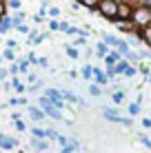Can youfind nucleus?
<instances>
[{
    "label": "nucleus",
    "mask_w": 151,
    "mask_h": 153,
    "mask_svg": "<svg viewBox=\"0 0 151 153\" xmlns=\"http://www.w3.org/2000/svg\"><path fill=\"white\" fill-rule=\"evenodd\" d=\"M67 146H71L74 151H82V142L76 138V135H69V142H67Z\"/></svg>",
    "instance_id": "b1692460"
},
{
    "label": "nucleus",
    "mask_w": 151,
    "mask_h": 153,
    "mask_svg": "<svg viewBox=\"0 0 151 153\" xmlns=\"http://www.w3.org/2000/svg\"><path fill=\"white\" fill-rule=\"evenodd\" d=\"M42 111H45V115H47V118H51V120H58V122L62 120V111H60V109H56L51 102L47 104V107L42 109Z\"/></svg>",
    "instance_id": "9d476101"
},
{
    "label": "nucleus",
    "mask_w": 151,
    "mask_h": 153,
    "mask_svg": "<svg viewBox=\"0 0 151 153\" xmlns=\"http://www.w3.org/2000/svg\"><path fill=\"white\" fill-rule=\"evenodd\" d=\"M116 2H124V0H116Z\"/></svg>",
    "instance_id": "680f3d73"
},
{
    "label": "nucleus",
    "mask_w": 151,
    "mask_h": 153,
    "mask_svg": "<svg viewBox=\"0 0 151 153\" xmlns=\"http://www.w3.org/2000/svg\"><path fill=\"white\" fill-rule=\"evenodd\" d=\"M2 62H4V60H2V53H0V65H2Z\"/></svg>",
    "instance_id": "052dcab7"
},
{
    "label": "nucleus",
    "mask_w": 151,
    "mask_h": 153,
    "mask_svg": "<svg viewBox=\"0 0 151 153\" xmlns=\"http://www.w3.org/2000/svg\"><path fill=\"white\" fill-rule=\"evenodd\" d=\"M65 53L69 56L71 60H78V58H80V51H78L74 45H65Z\"/></svg>",
    "instance_id": "aec40b11"
},
{
    "label": "nucleus",
    "mask_w": 151,
    "mask_h": 153,
    "mask_svg": "<svg viewBox=\"0 0 151 153\" xmlns=\"http://www.w3.org/2000/svg\"><path fill=\"white\" fill-rule=\"evenodd\" d=\"M80 7H85V9H89V13H96V7L100 4V0H76Z\"/></svg>",
    "instance_id": "ddd939ff"
},
{
    "label": "nucleus",
    "mask_w": 151,
    "mask_h": 153,
    "mask_svg": "<svg viewBox=\"0 0 151 153\" xmlns=\"http://www.w3.org/2000/svg\"><path fill=\"white\" fill-rule=\"evenodd\" d=\"M7 0H0V18H4V16H7Z\"/></svg>",
    "instance_id": "4c0bfd02"
},
{
    "label": "nucleus",
    "mask_w": 151,
    "mask_h": 153,
    "mask_svg": "<svg viewBox=\"0 0 151 153\" xmlns=\"http://www.w3.org/2000/svg\"><path fill=\"white\" fill-rule=\"evenodd\" d=\"M18 144H20L18 138L7 135V133H0V151H11V149H16Z\"/></svg>",
    "instance_id": "39448f33"
},
{
    "label": "nucleus",
    "mask_w": 151,
    "mask_h": 153,
    "mask_svg": "<svg viewBox=\"0 0 151 153\" xmlns=\"http://www.w3.org/2000/svg\"><path fill=\"white\" fill-rule=\"evenodd\" d=\"M138 73V67H133V65H129V69L124 71V78H133Z\"/></svg>",
    "instance_id": "c9c22d12"
},
{
    "label": "nucleus",
    "mask_w": 151,
    "mask_h": 153,
    "mask_svg": "<svg viewBox=\"0 0 151 153\" xmlns=\"http://www.w3.org/2000/svg\"><path fill=\"white\" fill-rule=\"evenodd\" d=\"M56 142H58V144H60V149H62V146H67V142H69V135H62V133H58V140H56Z\"/></svg>",
    "instance_id": "e433bc0d"
},
{
    "label": "nucleus",
    "mask_w": 151,
    "mask_h": 153,
    "mask_svg": "<svg viewBox=\"0 0 151 153\" xmlns=\"http://www.w3.org/2000/svg\"><path fill=\"white\" fill-rule=\"evenodd\" d=\"M27 113H29V118L33 120V122H42V120L47 118V115H45V111H42L40 107H31V104L27 107Z\"/></svg>",
    "instance_id": "1a4fd4ad"
},
{
    "label": "nucleus",
    "mask_w": 151,
    "mask_h": 153,
    "mask_svg": "<svg viewBox=\"0 0 151 153\" xmlns=\"http://www.w3.org/2000/svg\"><path fill=\"white\" fill-rule=\"evenodd\" d=\"M138 142L142 146H147V149H151V138L149 135H144V133H138Z\"/></svg>",
    "instance_id": "c756f323"
},
{
    "label": "nucleus",
    "mask_w": 151,
    "mask_h": 153,
    "mask_svg": "<svg viewBox=\"0 0 151 153\" xmlns=\"http://www.w3.org/2000/svg\"><path fill=\"white\" fill-rule=\"evenodd\" d=\"M116 51H118V53H120L122 58H127V53H129V51H131V49H129L127 40H122V38H120V42H118V47H116Z\"/></svg>",
    "instance_id": "4be33fe9"
},
{
    "label": "nucleus",
    "mask_w": 151,
    "mask_h": 153,
    "mask_svg": "<svg viewBox=\"0 0 151 153\" xmlns=\"http://www.w3.org/2000/svg\"><path fill=\"white\" fill-rule=\"evenodd\" d=\"M69 29H71V25H69V22H60V31H65V33H69Z\"/></svg>",
    "instance_id": "de8ad7c7"
},
{
    "label": "nucleus",
    "mask_w": 151,
    "mask_h": 153,
    "mask_svg": "<svg viewBox=\"0 0 151 153\" xmlns=\"http://www.w3.org/2000/svg\"><path fill=\"white\" fill-rule=\"evenodd\" d=\"M124 100H127V93H124V89H118V91H111V102H113V104H122Z\"/></svg>",
    "instance_id": "2eb2a0df"
},
{
    "label": "nucleus",
    "mask_w": 151,
    "mask_h": 153,
    "mask_svg": "<svg viewBox=\"0 0 151 153\" xmlns=\"http://www.w3.org/2000/svg\"><path fill=\"white\" fill-rule=\"evenodd\" d=\"M138 71H140V73H142V76H144V78H147V76H149V73H151V67L147 65V62H140V65H138Z\"/></svg>",
    "instance_id": "2f4dec72"
},
{
    "label": "nucleus",
    "mask_w": 151,
    "mask_h": 153,
    "mask_svg": "<svg viewBox=\"0 0 151 153\" xmlns=\"http://www.w3.org/2000/svg\"><path fill=\"white\" fill-rule=\"evenodd\" d=\"M16 47H18V42H16V40H7V49H13L16 51Z\"/></svg>",
    "instance_id": "3c124183"
},
{
    "label": "nucleus",
    "mask_w": 151,
    "mask_h": 153,
    "mask_svg": "<svg viewBox=\"0 0 151 153\" xmlns=\"http://www.w3.org/2000/svg\"><path fill=\"white\" fill-rule=\"evenodd\" d=\"M149 22H151V11L147 7H142V4H136V7H133V13H131V25L136 27V31L147 27Z\"/></svg>",
    "instance_id": "f257e3e1"
},
{
    "label": "nucleus",
    "mask_w": 151,
    "mask_h": 153,
    "mask_svg": "<svg viewBox=\"0 0 151 153\" xmlns=\"http://www.w3.org/2000/svg\"><path fill=\"white\" fill-rule=\"evenodd\" d=\"M138 36H140V40H142V45H147L151 49V22L147 25V27L138 29Z\"/></svg>",
    "instance_id": "9b49d317"
},
{
    "label": "nucleus",
    "mask_w": 151,
    "mask_h": 153,
    "mask_svg": "<svg viewBox=\"0 0 151 153\" xmlns=\"http://www.w3.org/2000/svg\"><path fill=\"white\" fill-rule=\"evenodd\" d=\"M147 82H151V73H149V76H147Z\"/></svg>",
    "instance_id": "bf43d9fd"
},
{
    "label": "nucleus",
    "mask_w": 151,
    "mask_h": 153,
    "mask_svg": "<svg viewBox=\"0 0 151 153\" xmlns=\"http://www.w3.org/2000/svg\"><path fill=\"white\" fill-rule=\"evenodd\" d=\"M60 153H76V151L71 149V146H62V149H60Z\"/></svg>",
    "instance_id": "6e6d98bb"
},
{
    "label": "nucleus",
    "mask_w": 151,
    "mask_h": 153,
    "mask_svg": "<svg viewBox=\"0 0 151 153\" xmlns=\"http://www.w3.org/2000/svg\"><path fill=\"white\" fill-rule=\"evenodd\" d=\"M7 71H9V76H11V78H16V76L20 73V67H18V62H11V65L7 67Z\"/></svg>",
    "instance_id": "7c9ffc66"
},
{
    "label": "nucleus",
    "mask_w": 151,
    "mask_h": 153,
    "mask_svg": "<svg viewBox=\"0 0 151 153\" xmlns=\"http://www.w3.org/2000/svg\"><path fill=\"white\" fill-rule=\"evenodd\" d=\"M102 118L109 120V122H116V124H120V120H122V115L118 109H111V107H102Z\"/></svg>",
    "instance_id": "423d86ee"
},
{
    "label": "nucleus",
    "mask_w": 151,
    "mask_h": 153,
    "mask_svg": "<svg viewBox=\"0 0 151 153\" xmlns=\"http://www.w3.org/2000/svg\"><path fill=\"white\" fill-rule=\"evenodd\" d=\"M31 138L47 140V129H40V126H33V129H31Z\"/></svg>",
    "instance_id": "5701e85b"
},
{
    "label": "nucleus",
    "mask_w": 151,
    "mask_h": 153,
    "mask_svg": "<svg viewBox=\"0 0 151 153\" xmlns=\"http://www.w3.org/2000/svg\"><path fill=\"white\" fill-rule=\"evenodd\" d=\"M29 146H33L36 151H47L49 149V142L47 140H38V138H29Z\"/></svg>",
    "instance_id": "f8f14e48"
},
{
    "label": "nucleus",
    "mask_w": 151,
    "mask_h": 153,
    "mask_svg": "<svg viewBox=\"0 0 151 153\" xmlns=\"http://www.w3.org/2000/svg\"><path fill=\"white\" fill-rule=\"evenodd\" d=\"M18 67H20V73H29V62L25 60V58L18 60Z\"/></svg>",
    "instance_id": "72a5a7b5"
},
{
    "label": "nucleus",
    "mask_w": 151,
    "mask_h": 153,
    "mask_svg": "<svg viewBox=\"0 0 151 153\" xmlns=\"http://www.w3.org/2000/svg\"><path fill=\"white\" fill-rule=\"evenodd\" d=\"M102 60H105V67H116V65H118V62H120V60H122V56H120V53H118V51H116V49H111V51H109V53H107L105 58H102Z\"/></svg>",
    "instance_id": "6e6552de"
},
{
    "label": "nucleus",
    "mask_w": 151,
    "mask_h": 153,
    "mask_svg": "<svg viewBox=\"0 0 151 153\" xmlns=\"http://www.w3.org/2000/svg\"><path fill=\"white\" fill-rule=\"evenodd\" d=\"M16 124V131H18V133H22V131H27V124L22 122V120H18V122H13Z\"/></svg>",
    "instance_id": "a19ab883"
},
{
    "label": "nucleus",
    "mask_w": 151,
    "mask_h": 153,
    "mask_svg": "<svg viewBox=\"0 0 151 153\" xmlns=\"http://www.w3.org/2000/svg\"><path fill=\"white\" fill-rule=\"evenodd\" d=\"M80 76L85 78V80H93V67L91 65H85V67H82V71H80Z\"/></svg>",
    "instance_id": "393cba45"
},
{
    "label": "nucleus",
    "mask_w": 151,
    "mask_h": 153,
    "mask_svg": "<svg viewBox=\"0 0 151 153\" xmlns=\"http://www.w3.org/2000/svg\"><path fill=\"white\" fill-rule=\"evenodd\" d=\"M102 42H105V45H109L111 49H116L118 42H120V38H118V36H111V33H102Z\"/></svg>",
    "instance_id": "dca6fc26"
},
{
    "label": "nucleus",
    "mask_w": 151,
    "mask_h": 153,
    "mask_svg": "<svg viewBox=\"0 0 151 153\" xmlns=\"http://www.w3.org/2000/svg\"><path fill=\"white\" fill-rule=\"evenodd\" d=\"M7 76H9V71L4 67H0V82H7Z\"/></svg>",
    "instance_id": "a18cd8bd"
},
{
    "label": "nucleus",
    "mask_w": 151,
    "mask_h": 153,
    "mask_svg": "<svg viewBox=\"0 0 151 153\" xmlns=\"http://www.w3.org/2000/svg\"><path fill=\"white\" fill-rule=\"evenodd\" d=\"M20 118H22V115H20L18 111H13V113H11V122H18V120H20Z\"/></svg>",
    "instance_id": "5fc2aeb1"
},
{
    "label": "nucleus",
    "mask_w": 151,
    "mask_h": 153,
    "mask_svg": "<svg viewBox=\"0 0 151 153\" xmlns=\"http://www.w3.org/2000/svg\"><path fill=\"white\" fill-rule=\"evenodd\" d=\"M0 42H2V36H0Z\"/></svg>",
    "instance_id": "e2e57ef3"
},
{
    "label": "nucleus",
    "mask_w": 151,
    "mask_h": 153,
    "mask_svg": "<svg viewBox=\"0 0 151 153\" xmlns=\"http://www.w3.org/2000/svg\"><path fill=\"white\" fill-rule=\"evenodd\" d=\"M27 82H29V87H31V84H33V82H38V76H36V73H27Z\"/></svg>",
    "instance_id": "37998d69"
},
{
    "label": "nucleus",
    "mask_w": 151,
    "mask_h": 153,
    "mask_svg": "<svg viewBox=\"0 0 151 153\" xmlns=\"http://www.w3.org/2000/svg\"><path fill=\"white\" fill-rule=\"evenodd\" d=\"M38 67L47 69V67H49V60H47V58H38Z\"/></svg>",
    "instance_id": "49530a36"
},
{
    "label": "nucleus",
    "mask_w": 151,
    "mask_h": 153,
    "mask_svg": "<svg viewBox=\"0 0 151 153\" xmlns=\"http://www.w3.org/2000/svg\"><path fill=\"white\" fill-rule=\"evenodd\" d=\"M118 4H120V2H116V0H100V4L96 7V13H100L105 20H111V22H116Z\"/></svg>",
    "instance_id": "f03ea898"
},
{
    "label": "nucleus",
    "mask_w": 151,
    "mask_h": 153,
    "mask_svg": "<svg viewBox=\"0 0 151 153\" xmlns=\"http://www.w3.org/2000/svg\"><path fill=\"white\" fill-rule=\"evenodd\" d=\"M18 31H20V33H27V36H29V31H31V29L27 27V25H20V27H18Z\"/></svg>",
    "instance_id": "8fccbe9b"
},
{
    "label": "nucleus",
    "mask_w": 151,
    "mask_h": 153,
    "mask_svg": "<svg viewBox=\"0 0 151 153\" xmlns=\"http://www.w3.org/2000/svg\"><path fill=\"white\" fill-rule=\"evenodd\" d=\"M140 111H142V104H138V102H131V104H129V115H131V118L140 115Z\"/></svg>",
    "instance_id": "a878e982"
},
{
    "label": "nucleus",
    "mask_w": 151,
    "mask_h": 153,
    "mask_svg": "<svg viewBox=\"0 0 151 153\" xmlns=\"http://www.w3.org/2000/svg\"><path fill=\"white\" fill-rule=\"evenodd\" d=\"M93 84H98V87H107V84H109L107 73L102 69H98V67H93Z\"/></svg>",
    "instance_id": "0eeeda50"
},
{
    "label": "nucleus",
    "mask_w": 151,
    "mask_h": 153,
    "mask_svg": "<svg viewBox=\"0 0 151 153\" xmlns=\"http://www.w3.org/2000/svg\"><path fill=\"white\" fill-rule=\"evenodd\" d=\"M11 18V27L13 29H18L20 25H25V11H16L13 16H9Z\"/></svg>",
    "instance_id": "4468645a"
},
{
    "label": "nucleus",
    "mask_w": 151,
    "mask_h": 153,
    "mask_svg": "<svg viewBox=\"0 0 151 153\" xmlns=\"http://www.w3.org/2000/svg\"><path fill=\"white\" fill-rule=\"evenodd\" d=\"M109 51H111V47H109V45H105L102 40L96 45V56H98V58H105V56L109 53Z\"/></svg>",
    "instance_id": "a211bd4d"
},
{
    "label": "nucleus",
    "mask_w": 151,
    "mask_h": 153,
    "mask_svg": "<svg viewBox=\"0 0 151 153\" xmlns=\"http://www.w3.org/2000/svg\"><path fill=\"white\" fill-rule=\"evenodd\" d=\"M127 2H131V4H133V7H136V2H140V0H127Z\"/></svg>",
    "instance_id": "13d9d810"
},
{
    "label": "nucleus",
    "mask_w": 151,
    "mask_h": 153,
    "mask_svg": "<svg viewBox=\"0 0 151 153\" xmlns=\"http://www.w3.org/2000/svg\"><path fill=\"white\" fill-rule=\"evenodd\" d=\"M138 4H142V7H147L149 9V11H151V0H140V2Z\"/></svg>",
    "instance_id": "864d4df0"
},
{
    "label": "nucleus",
    "mask_w": 151,
    "mask_h": 153,
    "mask_svg": "<svg viewBox=\"0 0 151 153\" xmlns=\"http://www.w3.org/2000/svg\"><path fill=\"white\" fill-rule=\"evenodd\" d=\"M47 13H49L51 18H58V16H60L62 11H60V7H49V11H47Z\"/></svg>",
    "instance_id": "58836bf2"
},
{
    "label": "nucleus",
    "mask_w": 151,
    "mask_h": 153,
    "mask_svg": "<svg viewBox=\"0 0 151 153\" xmlns=\"http://www.w3.org/2000/svg\"><path fill=\"white\" fill-rule=\"evenodd\" d=\"M49 31H60V22L58 20H49Z\"/></svg>",
    "instance_id": "79ce46f5"
},
{
    "label": "nucleus",
    "mask_w": 151,
    "mask_h": 153,
    "mask_svg": "<svg viewBox=\"0 0 151 153\" xmlns=\"http://www.w3.org/2000/svg\"><path fill=\"white\" fill-rule=\"evenodd\" d=\"M47 140H58V131L56 129H47Z\"/></svg>",
    "instance_id": "ea45409f"
},
{
    "label": "nucleus",
    "mask_w": 151,
    "mask_h": 153,
    "mask_svg": "<svg viewBox=\"0 0 151 153\" xmlns=\"http://www.w3.org/2000/svg\"><path fill=\"white\" fill-rule=\"evenodd\" d=\"M127 69H129V62L124 60V58H122L120 62H118L116 67H113V71H116V76H124V71H127Z\"/></svg>",
    "instance_id": "412c9836"
},
{
    "label": "nucleus",
    "mask_w": 151,
    "mask_h": 153,
    "mask_svg": "<svg viewBox=\"0 0 151 153\" xmlns=\"http://www.w3.org/2000/svg\"><path fill=\"white\" fill-rule=\"evenodd\" d=\"M25 60H27V62H29V65H38V56H36V53H33V51H29V53H27V56H25Z\"/></svg>",
    "instance_id": "f704fd0d"
},
{
    "label": "nucleus",
    "mask_w": 151,
    "mask_h": 153,
    "mask_svg": "<svg viewBox=\"0 0 151 153\" xmlns=\"http://www.w3.org/2000/svg\"><path fill=\"white\" fill-rule=\"evenodd\" d=\"M142 126L144 129H151V118H142Z\"/></svg>",
    "instance_id": "603ef678"
},
{
    "label": "nucleus",
    "mask_w": 151,
    "mask_h": 153,
    "mask_svg": "<svg viewBox=\"0 0 151 153\" xmlns=\"http://www.w3.org/2000/svg\"><path fill=\"white\" fill-rule=\"evenodd\" d=\"M131 13H133V4L131 2H120L118 4V16H116V22H131Z\"/></svg>",
    "instance_id": "20e7f679"
},
{
    "label": "nucleus",
    "mask_w": 151,
    "mask_h": 153,
    "mask_svg": "<svg viewBox=\"0 0 151 153\" xmlns=\"http://www.w3.org/2000/svg\"><path fill=\"white\" fill-rule=\"evenodd\" d=\"M2 89H4V91H11V89H13V84H11V80L2 82Z\"/></svg>",
    "instance_id": "09e8293b"
},
{
    "label": "nucleus",
    "mask_w": 151,
    "mask_h": 153,
    "mask_svg": "<svg viewBox=\"0 0 151 153\" xmlns=\"http://www.w3.org/2000/svg\"><path fill=\"white\" fill-rule=\"evenodd\" d=\"M71 9H74V11H78V9H82V7H80V4H78L76 0H74V2H71Z\"/></svg>",
    "instance_id": "4d7b16f0"
},
{
    "label": "nucleus",
    "mask_w": 151,
    "mask_h": 153,
    "mask_svg": "<svg viewBox=\"0 0 151 153\" xmlns=\"http://www.w3.org/2000/svg\"><path fill=\"white\" fill-rule=\"evenodd\" d=\"M2 60L16 62V51H13V49H4V51H2Z\"/></svg>",
    "instance_id": "c85d7f7f"
},
{
    "label": "nucleus",
    "mask_w": 151,
    "mask_h": 153,
    "mask_svg": "<svg viewBox=\"0 0 151 153\" xmlns=\"http://www.w3.org/2000/svg\"><path fill=\"white\" fill-rule=\"evenodd\" d=\"M40 89H45V80H42V78H38V82H33L31 87H27V91L29 93H36V91H40Z\"/></svg>",
    "instance_id": "bb28decb"
},
{
    "label": "nucleus",
    "mask_w": 151,
    "mask_h": 153,
    "mask_svg": "<svg viewBox=\"0 0 151 153\" xmlns=\"http://www.w3.org/2000/svg\"><path fill=\"white\" fill-rule=\"evenodd\" d=\"M82 45H87V38H82V36H78V38L74 40V47H82Z\"/></svg>",
    "instance_id": "c03bdc74"
},
{
    "label": "nucleus",
    "mask_w": 151,
    "mask_h": 153,
    "mask_svg": "<svg viewBox=\"0 0 151 153\" xmlns=\"http://www.w3.org/2000/svg\"><path fill=\"white\" fill-rule=\"evenodd\" d=\"M25 104H27V98L25 96H16V98H9L7 107H25Z\"/></svg>",
    "instance_id": "6ab92c4d"
},
{
    "label": "nucleus",
    "mask_w": 151,
    "mask_h": 153,
    "mask_svg": "<svg viewBox=\"0 0 151 153\" xmlns=\"http://www.w3.org/2000/svg\"><path fill=\"white\" fill-rule=\"evenodd\" d=\"M89 93H91L93 98H100V96H102V87H98V84L91 82V84H89Z\"/></svg>",
    "instance_id": "cd10ccee"
},
{
    "label": "nucleus",
    "mask_w": 151,
    "mask_h": 153,
    "mask_svg": "<svg viewBox=\"0 0 151 153\" xmlns=\"http://www.w3.org/2000/svg\"><path fill=\"white\" fill-rule=\"evenodd\" d=\"M20 7H22L20 0H7V9H16V11H20Z\"/></svg>",
    "instance_id": "473e14b6"
},
{
    "label": "nucleus",
    "mask_w": 151,
    "mask_h": 153,
    "mask_svg": "<svg viewBox=\"0 0 151 153\" xmlns=\"http://www.w3.org/2000/svg\"><path fill=\"white\" fill-rule=\"evenodd\" d=\"M22 153H25V151H22Z\"/></svg>",
    "instance_id": "0e129e2a"
},
{
    "label": "nucleus",
    "mask_w": 151,
    "mask_h": 153,
    "mask_svg": "<svg viewBox=\"0 0 151 153\" xmlns=\"http://www.w3.org/2000/svg\"><path fill=\"white\" fill-rule=\"evenodd\" d=\"M13 27H11V18L9 16H4L2 20H0V36H4V33H9Z\"/></svg>",
    "instance_id": "f3484780"
},
{
    "label": "nucleus",
    "mask_w": 151,
    "mask_h": 153,
    "mask_svg": "<svg viewBox=\"0 0 151 153\" xmlns=\"http://www.w3.org/2000/svg\"><path fill=\"white\" fill-rule=\"evenodd\" d=\"M42 96L49 100L51 104H54L56 109H65V100H62V96H60V89H54V87H45V91H42Z\"/></svg>",
    "instance_id": "7ed1b4c3"
}]
</instances>
